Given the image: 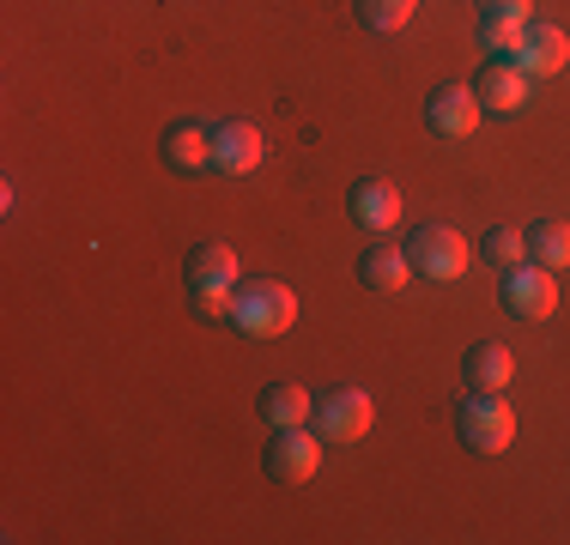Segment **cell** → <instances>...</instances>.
<instances>
[{
  "label": "cell",
  "mask_w": 570,
  "mask_h": 545,
  "mask_svg": "<svg viewBox=\"0 0 570 545\" xmlns=\"http://www.w3.org/2000/svg\"><path fill=\"white\" fill-rule=\"evenodd\" d=\"M297 321V291L279 279H243L230 297V327L243 339H279Z\"/></svg>",
  "instance_id": "cell-1"
},
{
  "label": "cell",
  "mask_w": 570,
  "mask_h": 545,
  "mask_svg": "<svg viewBox=\"0 0 570 545\" xmlns=\"http://www.w3.org/2000/svg\"><path fill=\"white\" fill-rule=\"evenodd\" d=\"M455 430L473 455H504L510 436H515V406L504 394L473 388V394H461V406H455Z\"/></svg>",
  "instance_id": "cell-2"
},
{
  "label": "cell",
  "mask_w": 570,
  "mask_h": 545,
  "mask_svg": "<svg viewBox=\"0 0 570 545\" xmlns=\"http://www.w3.org/2000/svg\"><path fill=\"white\" fill-rule=\"evenodd\" d=\"M406 261H413V272H425V279L450 285V279H461V272H468L473 242L461 237L455 225H419L413 237H406Z\"/></svg>",
  "instance_id": "cell-3"
},
{
  "label": "cell",
  "mask_w": 570,
  "mask_h": 545,
  "mask_svg": "<svg viewBox=\"0 0 570 545\" xmlns=\"http://www.w3.org/2000/svg\"><path fill=\"white\" fill-rule=\"evenodd\" d=\"M267 479L274 485H309L322 467V436L309 425H292V430H274L267 436V455H262Z\"/></svg>",
  "instance_id": "cell-4"
},
{
  "label": "cell",
  "mask_w": 570,
  "mask_h": 545,
  "mask_svg": "<svg viewBox=\"0 0 570 545\" xmlns=\"http://www.w3.org/2000/svg\"><path fill=\"white\" fill-rule=\"evenodd\" d=\"M498 297H504V309L515 321H547L552 309H559V279H552V267L522 261L498 279Z\"/></svg>",
  "instance_id": "cell-5"
},
{
  "label": "cell",
  "mask_w": 570,
  "mask_h": 545,
  "mask_svg": "<svg viewBox=\"0 0 570 545\" xmlns=\"http://www.w3.org/2000/svg\"><path fill=\"white\" fill-rule=\"evenodd\" d=\"M371 425H376V400L364 388H328L316 400V418H309V430L328 436V443H358Z\"/></svg>",
  "instance_id": "cell-6"
},
{
  "label": "cell",
  "mask_w": 570,
  "mask_h": 545,
  "mask_svg": "<svg viewBox=\"0 0 570 545\" xmlns=\"http://www.w3.org/2000/svg\"><path fill=\"white\" fill-rule=\"evenodd\" d=\"M480 116H485V109H480V91H473V86H455V79L425 98V128L438 133V140H468V133L480 128Z\"/></svg>",
  "instance_id": "cell-7"
},
{
  "label": "cell",
  "mask_w": 570,
  "mask_h": 545,
  "mask_svg": "<svg viewBox=\"0 0 570 545\" xmlns=\"http://www.w3.org/2000/svg\"><path fill=\"white\" fill-rule=\"evenodd\" d=\"M262 158H267V146H262V128H255V121L230 116L213 128V170L219 176H249V170H262Z\"/></svg>",
  "instance_id": "cell-8"
},
{
  "label": "cell",
  "mask_w": 570,
  "mask_h": 545,
  "mask_svg": "<svg viewBox=\"0 0 570 545\" xmlns=\"http://www.w3.org/2000/svg\"><path fill=\"white\" fill-rule=\"evenodd\" d=\"M473 91H480L485 116H515V109L534 98V79H528L515 61H485L480 79H473Z\"/></svg>",
  "instance_id": "cell-9"
},
{
  "label": "cell",
  "mask_w": 570,
  "mask_h": 545,
  "mask_svg": "<svg viewBox=\"0 0 570 545\" xmlns=\"http://www.w3.org/2000/svg\"><path fill=\"white\" fill-rule=\"evenodd\" d=\"M510 61L522 67L528 79H552V73H564V61H570V37L559 31V24H528Z\"/></svg>",
  "instance_id": "cell-10"
},
{
  "label": "cell",
  "mask_w": 570,
  "mask_h": 545,
  "mask_svg": "<svg viewBox=\"0 0 570 545\" xmlns=\"http://www.w3.org/2000/svg\"><path fill=\"white\" fill-rule=\"evenodd\" d=\"M352 225L371 230V237H389V230L401 225V195H395V182H383V176H364V182H352Z\"/></svg>",
  "instance_id": "cell-11"
},
{
  "label": "cell",
  "mask_w": 570,
  "mask_h": 545,
  "mask_svg": "<svg viewBox=\"0 0 570 545\" xmlns=\"http://www.w3.org/2000/svg\"><path fill=\"white\" fill-rule=\"evenodd\" d=\"M237 285H243V267L230 242H200L188 255V291H237Z\"/></svg>",
  "instance_id": "cell-12"
},
{
  "label": "cell",
  "mask_w": 570,
  "mask_h": 545,
  "mask_svg": "<svg viewBox=\"0 0 570 545\" xmlns=\"http://www.w3.org/2000/svg\"><path fill=\"white\" fill-rule=\"evenodd\" d=\"M165 164L183 176L213 170V128H200V121H170L165 128Z\"/></svg>",
  "instance_id": "cell-13"
},
{
  "label": "cell",
  "mask_w": 570,
  "mask_h": 545,
  "mask_svg": "<svg viewBox=\"0 0 570 545\" xmlns=\"http://www.w3.org/2000/svg\"><path fill=\"white\" fill-rule=\"evenodd\" d=\"M255 406H262L267 430H292V425H309V418H316V400H309L297 382H267Z\"/></svg>",
  "instance_id": "cell-14"
},
{
  "label": "cell",
  "mask_w": 570,
  "mask_h": 545,
  "mask_svg": "<svg viewBox=\"0 0 570 545\" xmlns=\"http://www.w3.org/2000/svg\"><path fill=\"white\" fill-rule=\"evenodd\" d=\"M358 279L371 285V291H406L413 261H406V249H395V242H371V249L358 255Z\"/></svg>",
  "instance_id": "cell-15"
},
{
  "label": "cell",
  "mask_w": 570,
  "mask_h": 545,
  "mask_svg": "<svg viewBox=\"0 0 570 545\" xmlns=\"http://www.w3.org/2000/svg\"><path fill=\"white\" fill-rule=\"evenodd\" d=\"M461 376H468V388L504 394V388H510V376H515V358H510V346H473L468 358H461Z\"/></svg>",
  "instance_id": "cell-16"
},
{
  "label": "cell",
  "mask_w": 570,
  "mask_h": 545,
  "mask_svg": "<svg viewBox=\"0 0 570 545\" xmlns=\"http://www.w3.org/2000/svg\"><path fill=\"white\" fill-rule=\"evenodd\" d=\"M528 261L564 272L570 267V218H534L528 225Z\"/></svg>",
  "instance_id": "cell-17"
},
{
  "label": "cell",
  "mask_w": 570,
  "mask_h": 545,
  "mask_svg": "<svg viewBox=\"0 0 570 545\" xmlns=\"http://www.w3.org/2000/svg\"><path fill=\"white\" fill-rule=\"evenodd\" d=\"M480 255H485L498 272L522 267V261H528V230H522V225H492V230L480 237Z\"/></svg>",
  "instance_id": "cell-18"
},
{
  "label": "cell",
  "mask_w": 570,
  "mask_h": 545,
  "mask_svg": "<svg viewBox=\"0 0 570 545\" xmlns=\"http://www.w3.org/2000/svg\"><path fill=\"white\" fill-rule=\"evenodd\" d=\"M419 12V0H358V19H364V31H376V37H389V31H401L406 19Z\"/></svg>",
  "instance_id": "cell-19"
},
{
  "label": "cell",
  "mask_w": 570,
  "mask_h": 545,
  "mask_svg": "<svg viewBox=\"0 0 570 545\" xmlns=\"http://www.w3.org/2000/svg\"><path fill=\"white\" fill-rule=\"evenodd\" d=\"M522 31L528 24H515V19H498V12H480V43L498 54V61H510L515 43H522Z\"/></svg>",
  "instance_id": "cell-20"
},
{
  "label": "cell",
  "mask_w": 570,
  "mask_h": 545,
  "mask_svg": "<svg viewBox=\"0 0 570 545\" xmlns=\"http://www.w3.org/2000/svg\"><path fill=\"white\" fill-rule=\"evenodd\" d=\"M188 297H195V316L230 321V297H237V291H188Z\"/></svg>",
  "instance_id": "cell-21"
},
{
  "label": "cell",
  "mask_w": 570,
  "mask_h": 545,
  "mask_svg": "<svg viewBox=\"0 0 570 545\" xmlns=\"http://www.w3.org/2000/svg\"><path fill=\"white\" fill-rule=\"evenodd\" d=\"M480 12H498V19H515V24H534V0H480Z\"/></svg>",
  "instance_id": "cell-22"
}]
</instances>
